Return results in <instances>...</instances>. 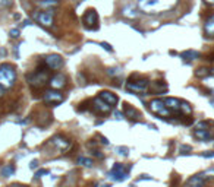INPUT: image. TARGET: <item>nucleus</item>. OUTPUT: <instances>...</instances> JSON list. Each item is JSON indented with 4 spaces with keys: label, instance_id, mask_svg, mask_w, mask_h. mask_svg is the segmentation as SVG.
I'll list each match as a JSON object with an SVG mask.
<instances>
[{
    "label": "nucleus",
    "instance_id": "f257e3e1",
    "mask_svg": "<svg viewBox=\"0 0 214 187\" xmlns=\"http://www.w3.org/2000/svg\"><path fill=\"white\" fill-rule=\"evenodd\" d=\"M178 3V0H139L138 6L144 13L156 15L170 10Z\"/></svg>",
    "mask_w": 214,
    "mask_h": 187
},
{
    "label": "nucleus",
    "instance_id": "f03ea898",
    "mask_svg": "<svg viewBox=\"0 0 214 187\" xmlns=\"http://www.w3.org/2000/svg\"><path fill=\"white\" fill-rule=\"evenodd\" d=\"M16 81V72H15V67L3 63L0 64V86L6 89V88H12L15 85Z\"/></svg>",
    "mask_w": 214,
    "mask_h": 187
},
{
    "label": "nucleus",
    "instance_id": "7ed1b4c3",
    "mask_svg": "<svg viewBox=\"0 0 214 187\" xmlns=\"http://www.w3.org/2000/svg\"><path fill=\"white\" fill-rule=\"evenodd\" d=\"M150 110L154 113V114L160 115V117H170L173 115L170 113V110L166 107L164 104V100H161V98H156V100H153L150 102Z\"/></svg>",
    "mask_w": 214,
    "mask_h": 187
},
{
    "label": "nucleus",
    "instance_id": "20e7f679",
    "mask_svg": "<svg viewBox=\"0 0 214 187\" xmlns=\"http://www.w3.org/2000/svg\"><path fill=\"white\" fill-rule=\"evenodd\" d=\"M28 82L35 88H41L49 82V73L46 70H37V72L28 75Z\"/></svg>",
    "mask_w": 214,
    "mask_h": 187
},
{
    "label": "nucleus",
    "instance_id": "39448f33",
    "mask_svg": "<svg viewBox=\"0 0 214 187\" xmlns=\"http://www.w3.org/2000/svg\"><path fill=\"white\" fill-rule=\"evenodd\" d=\"M214 175V170H210V171H205V173H200L195 174L186 181V187H201L208 178H211Z\"/></svg>",
    "mask_w": 214,
    "mask_h": 187
},
{
    "label": "nucleus",
    "instance_id": "423d86ee",
    "mask_svg": "<svg viewBox=\"0 0 214 187\" xmlns=\"http://www.w3.org/2000/svg\"><path fill=\"white\" fill-rule=\"evenodd\" d=\"M148 85H150V82L147 79H139V81L135 82L129 81L126 83V89L129 92H134V94H145L148 91Z\"/></svg>",
    "mask_w": 214,
    "mask_h": 187
},
{
    "label": "nucleus",
    "instance_id": "0eeeda50",
    "mask_svg": "<svg viewBox=\"0 0 214 187\" xmlns=\"http://www.w3.org/2000/svg\"><path fill=\"white\" fill-rule=\"evenodd\" d=\"M84 25H85V28L87 29H91V31H94V29L98 28V16H97V12L94 9H90L85 12V15H84Z\"/></svg>",
    "mask_w": 214,
    "mask_h": 187
},
{
    "label": "nucleus",
    "instance_id": "6e6552de",
    "mask_svg": "<svg viewBox=\"0 0 214 187\" xmlns=\"http://www.w3.org/2000/svg\"><path fill=\"white\" fill-rule=\"evenodd\" d=\"M194 136L198 140H201V142H207V140H210L213 138V134L210 133V130L207 129V123H204V121H201V123H198L195 126Z\"/></svg>",
    "mask_w": 214,
    "mask_h": 187
},
{
    "label": "nucleus",
    "instance_id": "1a4fd4ad",
    "mask_svg": "<svg viewBox=\"0 0 214 187\" xmlns=\"http://www.w3.org/2000/svg\"><path fill=\"white\" fill-rule=\"evenodd\" d=\"M43 100L46 104H50V105H57L60 102H63V95L57 91V89H49V91L44 92Z\"/></svg>",
    "mask_w": 214,
    "mask_h": 187
},
{
    "label": "nucleus",
    "instance_id": "9d476101",
    "mask_svg": "<svg viewBox=\"0 0 214 187\" xmlns=\"http://www.w3.org/2000/svg\"><path fill=\"white\" fill-rule=\"evenodd\" d=\"M128 173L125 167H123V164H119L116 162L113 165V168L110 170V173H109V178H112L113 181H123L125 178H126Z\"/></svg>",
    "mask_w": 214,
    "mask_h": 187
},
{
    "label": "nucleus",
    "instance_id": "9b49d317",
    "mask_svg": "<svg viewBox=\"0 0 214 187\" xmlns=\"http://www.w3.org/2000/svg\"><path fill=\"white\" fill-rule=\"evenodd\" d=\"M44 63H46V66L49 67V69L57 70V69H60V67L63 66V58L60 57L59 54H49L44 58Z\"/></svg>",
    "mask_w": 214,
    "mask_h": 187
},
{
    "label": "nucleus",
    "instance_id": "f8f14e48",
    "mask_svg": "<svg viewBox=\"0 0 214 187\" xmlns=\"http://www.w3.org/2000/svg\"><path fill=\"white\" fill-rule=\"evenodd\" d=\"M34 18L43 26H51L54 22V15L51 10H44V12H40V13H35Z\"/></svg>",
    "mask_w": 214,
    "mask_h": 187
},
{
    "label": "nucleus",
    "instance_id": "ddd939ff",
    "mask_svg": "<svg viewBox=\"0 0 214 187\" xmlns=\"http://www.w3.org/2000/svg\"><path fill=\"white\" fill-rule=\"evenodd\" d=\"M49 85L51 86V89H62L66 86V76L63 73H56L54 76H51L49 79Z\"/></svg>",
    "mask_w": 214,
    "mask_h": 187
},
{
    "label": "nucleus",
    "instance_id": "4468645a",
    "mask_svg": "<svg viewBox=\"0 0 214 187\" xmlns=\"http://www.w3.org/2000/svg\"><path fill=\"white\" fill-rule=\"evenodd\" d=\"M93 108L95 111H98L100 114H107V113H110V110H112V105H109L106 101H103L100 96L98 98H95V100H93Z\"/></svg>",
    "mask_w": 214,
    "mask_h": 187
},
{
    "label": "nucleus",
    "instance_id": "2eb2a0df",
    "mask_svg": "<svg viewBox=\"0 0 214 187\" xmlns=\"http://www.w3.org/2000/svg\"><path fill=\"white\" fill-rule=\"evenodd\" d=\"M50 142H51V145H53L56 149H59V151H66V149L69 148V140L66 139L65 136H62V134L53 136Z\"/></svg>",
    "mask_w": 214,
    "mask_h": 187
},
{
    "label": "nucleus",
    "instance_id": "dca6fc26",
    "mask_svg": "<svg viewBox=\"0 0 214 187\" xmlns=\"http://www.w3.org/2000/svg\"><path fill=\"white\" fill-rule=\"evenodd\" d=\"M164 104L170 110L172 114H179L180 113V101L178 98H164Z\"/></svg>",
    "mask_w": 214,
    "mask_h": 187
},
{
    "label": "nucleus",
    "instance_id": "f3484780",
    "mask_svg": "<svg viewBox=\"0 0 214 187\" xmlns=\"http://www.w3.org/2000/svg\"><path fill=\"white\" fill-rule=\"evenodd\" d=\"M100 98H101L103 101H106L109 105H116L117 104V101H119V98H117L113 92H110V91H101L100 92Z\"/></svg>",
    "mask_w": 214,
    "mask_h": 187
},
{
    "label": "nucleus",
    "instance_id": "a211bd4d",
    "mask_svg": "<svg viewBox=\"0 0 214 187\" xmlns=\"http://www.w3.org/2000/svg\"><path fill=\"white\" fill-rule=\"evenodd\" d=\"M204 32L208 37H214V15H211L204 24Z\"/></svg>",
    "mask_w": 214,
    "mask_h": 187
},
{
    "label": "nucleus",
    "instance_id": "6ab92c4d",
    "mask_svg": "<svg viewBox=\"0 0 214 187\" xmlns=\"http://www.w3.org/2000/svg\"><path fill=\"white\" fill-rule=\"evenodd\" d=\"M122 15H123L125 18H129V19L138 18V12L135 10L134 6H126V7H123V9H122Z\"/></svg>",
    "mask_w": 214,
    "mask_h": 187
},
{
    "label": "nucleus",
    "instance_id": "aec40b11",
    "mask_svg": "<svg viewBox=\"0 0 214 187\" xmlns=\"http://www.w3.org/2000/svg\"><path fill=\"white\" fill-rule=\"evenodd\" d=\"M0 174H2V177H10V175H13L15 174V165L13 164H7L5 167L0 168Z\"/></svg>",
    "mask_w": 214,
    "mask_h": 187
},
{
    "label": "nucleus",
    "instance_id": "412c9836",
    "mask_svg": "<svg viewBox=\"0 0 214 187\" xmlns=\"http://www.w3.org/2000/svg\"><path fill=\"white\" fill-rule=\"evenodd\" d=\"M201 54L198 51H195V50H188V51H183V53L180 54V57L185 58V60H195V58H200Z\"/></svg>",
    "mask_w": 214,
    "mask_h": 187
},
{
    "label": "nucleus",
    "instance_id": "4be33fe9",
    "mask_svg": "<svg viewBox=\"0 0 214 187\" xmlns=\"http://www.w3.org/2000/svg\"><path fill=\"white\" fill-rule=\"evenodd\" d=\"M180 113H182V114H186V115L192 114V107H191L188 102H185V101H180Z\"/></svg>",
    "mask_w": 214,
    "mask_h": 187
},
{
    "label": "nucleus",
    "instance_id": "5701e85b",
    "mask_svg": "<svg viewBox=\"0 0 214 187\" xmlns=\"http://www.w3.org/2000/svg\"><path fill=\"white\" fill-rule=\"evenodd\" d=\"M210 69H207V67H200L197 72H195V76H198V77H207L210 76Z\"/></svg>",
    "mask_w": 214,
    "mask_h": 187
},
{
    "label": "nucleus",
    "instance_id": "b1692460",
    "mask_svg": "<svg viewBox=\"0 0 214 187\" xmlns=\"http://www.w3.org/2000/svg\"><path fill=\"white\" fill-rule=\"evenodd\" d=\"M78 164H81V165H84V167H88V168L93 167V161H91L90 158H84V157H79L78 158Z\"/></svg>",
    "mask_w": 214,
    "mask_h": 187
},
{
    "label": "nucleus",
    "instance_id": "393cba45",
    "mask_svg": "<svg viewBox=\"0 0 214 187\" xmlns=\"http://www.w3.org/2000/svg\"><path fill=\"white\" fill-rule=\"evenodd\" d=\"M47 174H49V170H46V168L38 170V171L35 173V178H40V177H43V175H47Z\"/></svg>",
    "mask_w": 214,
    "mask_h": 187
},
{
    "label": "nucleus",
    "instance_id": "a878e982",
    "mask_svg": "<svg viewBox=\"0 0 214 187\" xmlns=\"http://www.w3.org/2000/svg\"><path fill=\"white\" fill-rule=\"evenodd\" d=\"M109 75H112V76H116V75H120V69H117V67H112V69H109L107 70Z\"/></svg>",
    "mask_w": 214,
    "mask_h": 187
},
{
    "label": "nucleus",
    "instance_id": "bb28decb",
    "mask_svg": "<svg viewBox=\"0 0 214 187\" xmlns=\"http://www.w3.org/2000/svg\"><path fill=\"white\" fill-rule=\"evenodd\" d=\"M19 29L18 28H13V29H10V32H9V35L12 37V38H18L19 37Z\"/></svg>",
    "mask_w": 214,
    "mask_h": 187
},
{
    "label": "nucleus",
    "instance_id": "cd10ccee",
    "mask_svg": "<svg viewBox=\"0 0 214 187\" xmlns=\"http://www.w3.org/2000/svg\"><path fill=\"white\" fill-rule=\"evenodd\" d=\"M125 110H126V114L129 115V117H132V115H135L136 114V111L134 110V108H131V107L126 104V107H125Z\"/></svg>",
    "mask_w": 214,
    "mask_h": 187
},
{
    "label": "nucleus",
    "instance_id": "c85d7f7f",
    "mask_svg": "<svg viewBox=\"0 0 214 187\" xmlns=\"http://www.w3.org/2000/svg\"><path fill=\"white\" fill-rule=\"evenodd\" d=\"M0 6L2 7H9V6H12V0H0Z\"/></svg>",
    "mask_w": 214,
    "mask_h": 187
},
{
    "label": "nucleus",
    "instance_id": "c756f323",
    "mask_svg": "<svg viewBox=\"0 0 214 187\" xmlns=\"http://www.w3.org/2000/svg\"><path fill=\"white\" fill-rule=\"evenodd\" d=\"M188 151H192V148H191V146H186V145H182V146H180V152H182V154H188Z\"/></svg>",
    "mask_w": 214,
    "mask_h": 187
},
{
    "label": "nucleus",
    "instance_id": "7c9ffc66",
    "mask_svg": "<svg viewBox=\"0 0 214 187\" xmlns=\"http://www.w3.org/2000/svg\"><path fill=\"white\" fill-rule=\"evenodd\" d=\"M100 45H101V47L104 48L106 51H113V48H112V45H110V44H107V43H101Z\"/></svg>",
    "mask_w": 214,
    "mask_h": 187
},
{
    "label": "nucleus",
    "instance_id": "2f4dec72",
    "mask_svg": "<svg viewBox=\"0 0 214 187\" xmlns=\"http://www.w3.org/2000/svg\"><path fill=\"white\" fill-rule=\"evenodd\" d=\"M117 152L123 157H128V148H117Z\"/></svg>",
    "mask_w": 214,
    "mask_h": 187
},
{
    "label": "nucleus",
    "instance_id": "473e14b6",
    "mask_svg": "<svg viewBox=\"0 0 214 187\" xmlns=\"http://www.w3.org/2000/svg\"><path fill=\"white\" fill-rule=\"evenodd\" d=\"M202 157H204V158H213V157H214V152H211V151H207V152H204V154H202Z\"/></svg>",
    "mask_w": 214,
    "mask_h": 187
},
{
    "label": "nucleus",
    "instance_id": "72a5a7b5",
    "mask_svg": "<svg viewBox=\"0 0 214 187\" xmlns=\"http://www.w3.org/2000/svg\"><path fill=\"white\" fill-rule=\"evenodd\" d=\"M38 167V162H37V161H31V164H29V168H31V170H34V168H37Z\"/></svg>",
    "mask_w": 214,
    "mask_h": 187
},
{
    "label": "nucleus",
    "instance_id": "f704fd0d",
    "mask_svg": "<svg viewBox=\"0 0 214 187\" xmlns=\"http://www.w3.org/2000/svg\"><path fill=\"white\" fill-rule=\"evenodd\" d=\"M93 152H94V155H95L97 158H100V159H101V158H104V155H103L101 152H100V151H93Z\"/></svg>",
    "mask_w": 214,
    "mask_h": 187
},
{
    "label": "nucleus",
    "instance_id": "c9c22d12",
    "mask_svg": "<svg viewBox=\"0 0 214 187\" xmlns=\"http://www.w3.org/2000/svg\"><path fill=\"white\" fill-rule=\"evenodd\" d=\"M7 187H27V186H24V184H18V183H15V184H10V186H7Z\"/></svg>",
    "mask_w": 214,
    "mask_h": 187
},
{
    "label": "nucleus",
    "instance_id": "e433bc0d",
    "mask_svg": "<svg viewBox=\"0 0 214 187\" xmlns=\"http://www.w3.org/2000/svg\"><path fill=\"white\" fill-rule=\"evenodd\" d=\"M114 115H116V119H122V117H123V114H122V113H119V111H116V113H114Z\"/></svg>",
    "mask_w": 214,
    "mask_h": 187
},
{
    "label": "nucleus",
    "instance_id": "4c0bfd02",
    "mask_svg": "<svg viewBox=\"0 0 214 187\" xmlns=\"http://www.w3.org/2000/svg\"><path fill=\"white\" fill-rule=\"evenodd\" d=\"M29 24H31V21H29V19H25L24 22H22V26H27V25H29Z\"/></svg>",
    "mask_w": 214,
    "mask_h": 187
},
{
    "label": "nucleus",
    "instance_id": "58836bf2",
    "mask_svg": "<svg viewBox=\"0 0 214 187\" xmlns=\"http://www.w3.org/2000/svg\"><path fill=\"white\" fill-rule=\"evenodd\" d=\"M205 2H207L208 5H214V0H205Z\"/></svg>",
    "mask_w": 214,
    "mask_h": 187
},
{
    "label": "nucleus",
    "instance_id": "ea45409f",
    "mask_svg": "<svg viewBox=\"0 0 214 187\" xmlns=\"http://www.w3.org/2000/svg\"><path fill=\"white\" fill-rule=\"evenodd\" d=\"M2 95H3V88L0 86V96H2Z\"/></svg>",
    "mask_w": 214,
    "mask_h": 187
}]
</instances>
